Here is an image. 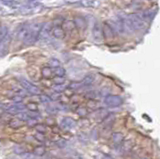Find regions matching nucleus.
Returning <instances> with one entry per match:
<instances>
[{
  "label": "nucleus",
  "mask_w": 160,
  "mask_h": 159,
  "mask_svg": "<svg viewBox=\"0 0 160 159\" xmlns=\"http://www.w3.org/2000/svg\"><path fill=\"white\" fill-rule=\"evenodd\" d=\"M125 25L131 30H141L145 28L146 20L141 14H130L126 17Z\"/></svg>",
  "instance_id": "f257e3e1"
},
{
  "label": "nucleus",
  "mask_w": 160,
  "mask_h": 159,
  "mask_svg": "<svg viewBox=\"0 0 160 159\" xmlns=\"http://www.w3.org/2000/svg\"><path fill=\"white\" fill-rule=\"evenodd\" d=\"M42 24L39 23V22H34V23H30V29H29V34L27 40L25 41L24 44L26 45H31L34 44L37 41L40 37V33H41L42 30Z\"/></svg>",
  "instance_id": "f03ea898"
},
{
  "label": "nucleus",
  "mask_w": 160,
  "mask_h": 159,
  "mask_svg": "<svg viewBox=\"0 0 160 159\" xmlns=\"http://www.w3.org/2000/svg\"><path fill=\"white\" fill-rule=\"evenodd\" d=\"M122 102H123L122 98L118 96V95L109 94L104 97V104L109 107H118L120 105H122Z\"/></svg>",
  "instance_id": "7ed1b4c3"
},
{
  "label": "nucleus",
  "mask_w": 160,
  "mask_h": 159,
  "mask_svg": "<svg viewBox=\"0 0 160 159\" xmlns=\"http://www.w3.org/2000/svg\"><path fill=\"white\" fill-rule=\"evenodd\" d=\"M29 29H30V23H23L22 25H20L18 27V29H17V33H16L18 40L25 43L29 34Z\"/></svg>",
  "instance_id": "20e7f679"
},
{
  "label": "nucleus",
  "mask_w": 160,
  "mask_h": 159,
  "mask_svg": "<svg viewBox=\"0 0 160 159\" xmlns=\"http://www.w3.org/2000/svg\"><path fill=\"white\" fill-rule=\"evenodd\" d=\"M20 84H21V87L23 88L25 91H27L33 95H37L40 94V89L37 87L36 85H34L33 83H31L30 81L26 80V79H20Z\"/></svg>",
  "instance_id": "39448f33"
},
{
  "label": "nucleus",
  "mask_w": 160,
  "mask_h": 159,
  "mask_svg": "<svg viewBox=\"0 0 160 159\" xmlns=\"http://www.w3.org/2000/svg\"><path fill=\"white\" fill-rule=\"evenodd\" d=\"M26 106H24L21 102L20 103H14V104H9V105H5L4 109L10 114H20L25 109Z\"/></svg>",
  "instance_id": "423d86ee"
},
{
  "label": "nucleus",
  "mask_w": 160,
  "mask_h": 159,
  "mask_svg": "<svg viewBox=\"0 0 160 159\" xmlns=\"http://www.w3.org/2000/svg\"><path fill=\"white\" fill-rule=\"evenodd\" d=\"M60 126H61V128L64 130H71L76 126V122H75V120L71 117H63L61 119Z\"/></svg>",
  "instance_id": "0eeeda50"
},
{
  "label": "nucleus",
  "mask_w": 160,
  "mask_h": 159,
  "mask_svg": "<svg viewBox=\"0 0 160 159\" xmlns=\"http://www.w3.org/2000/svg\"><path fill=\"white\" fill-rule=\"evenodd\" d=\"M92 36L96 42H101L103 40V30L98 23H95L92 28Z\"/></svg>",
  "instance_id": "6e6552de"
},
{
  "label": "nucleus",
  "mask_w": 160,
  "mask_h": 159,
  "mask_svg": "<svg viewBox=\"0 0 160 159\" xmlns=\"http://www.w3.org/2000/svg\"><path fill=\"white\" fill-rule=\"evenodd\" d=\"M51 33L57 39H63L65 37V31L60 26H55L54 28H52Z\"/></svg>",
  "instance_id": "1a4fd4ad"
},
{
  "label": "nucleus",
  "mask_w": 160,
  "mask_h": 159,
  "mask_svg": "<svg viewBox=\"0 0 160 159\" xmlns=\"http://www.w3.org/2000/svg\"><path fill=\"white\" fill-rule=\"evenodd\" d=\"M74 23H75V26L77 27L78 29L80 30H84L86 28V21L84 19L83 17L81 16H76L74 18Z\"/></svg>",
  "instance_id": "9d476101"
},
{
  "label": "nucleus",
  "mask_w": 160,
  "mask_h": 159,
  "mask_svg": "<svg viewBox=\"0 0 160 159\" xmlns=\"http://www.w3.org/2000/svg\"><path fill=\"white\" fill-rule=\"evenodd\" d=\"M50 31H52V27L49 23H46L42 26L41 33H40V37L42 39H46L50 34Z\"/></svg>",
  "instance_id": "9b49d317"
},
{
  "label": "nucleus",
  "mask_w": 160,
  "mask_h": 159,
  "mask_svg": "<svg viewBox=\"0 0 160 159\" xmlns=\"http://www.w3.org/2000/svg\"><path fill=\"white\" fill-rule=\"evenodd\" d=\"M9 43H10V35L8 33L6 35V37L3 39V41L0 43V54L4 53L7 50L8 46H9Z\"/></svg>",
  "instance_id": "f8f14e48"
},
{
  "label": "nucleus",
  "mask_w": 160,
  "mask_h": 159,
  "mask_svg": "<svg viewBox=\"0 0 160 159\" xmlns=\"http://www.w3.org/2000/svg\"><path fill=\"white\" fill-rule=\"evenodd\" d=\"M103 33L105 35V38L106 39H112L113 36H114V30L112 29L109 24H105L104 25V28H103Z\"/></svg>",
  "instance_id": "ddd939ff"
},
{
  "label": "nucleus",
  "mask_w": 160,
  "mask_h": 159,
  "mask_svg": "<svg viewBox=\"0 0 160 159\" xmlns=\"http://www.w3.org/2000/svg\"><path fill=\"white\" fill-rule=\"evenodd\" d=\"M23 125H24V121L20 119V118H15V119H12L9 122V127H11L13 129H19Z\"/></svg>",
  "instance_id": "4468645a"
},
{
  "label": "nucleus",
  "mask_w": 160,
  "mask_h": 159,
  "mask_svg": "<svg viewBox=\"0 0 160 159\" xmlns=\"http://www.w3.org/2000/svg\"><path fill=\"white\" fill-rule=\"evenodd\" d=\"M75 23L74 21L72 20H66L63 22V25H62V28L64 29L65 32H71V31H73L74 28H75Z\"/></svg>",
  "instance_id": "2eb2a0df"
},
{
  "label": "nucleus",
  "mask_w": 160,
  "mask_h": 159,
  "mask_svg": "<svg viewBox=\"0 0 160 159\" xmlns=\"http://www.w3.org/2000/svg\"><path fill=\"white\" fill-rule=\"evenodd\" d=\"M93 81H94V76L93 75H87L83 78V80L81 81L82 83V86L83 87H87V86H89L93 83Z\"/></svg>",
  "instance_id": "dca6fc26"
},
{
  "label": "nucleus",
  "mask_w": 160,
  "mask_h": 159,
  "mask_svg": "<svg viewBox=\"0 0 160 159\" xmlns=\"http://www.w3.org/2000/svg\"><path fill=\"white\" fill-rule=\"evenodd\" d=\"M41 75L42 77H44V78H51L52 75H53V71L50 67H43L42 70H41Z\"/></svg>",
  "instance_id": "f3484780"
},
{
  "label": "nucleus",
  "mask_w": 160,
  "mask_h": 159,
  "mask_svg": "<svg viewBox=\"0 0 160 159\" xmlns=\"http://www.w3.org/2000/svg\"><path fill=\"white\" fill-rule=\"evenodd\" d=\"M122 139H123V135L119 132H116L112 135V141L114 144H120L122 142Z\"/></svg>",
  "instance_id": "a211bd4d"
},
{
  "label": "nucleus",
  "mask_w": 160,
  "mask_h": 159,
  "mask_svg": "<svg viewBox=\"0 0 160 159\" xmlns=\"http://www.w3.org/2000/svg\"><path fill=\"white\" fill-rule=\"evenodd\" d=\"M8 28L7 26H0V43L3 41V39L6 37V35L8 34Z\"/></svg>",
  "instance_id": "6ab92c4d"
},
{
  "label": "nucleus",
  "mask_w": 160,
  "mask_h": 159,
  "mask_svg": "<svg viewBox=\"0 0 160 159\" xmlns=\"http://www.w3.org/2000/svg\"><path fill=\"white\" fill-rule=\"evenodd\" d=\"M54 74L57 77H62V78H63L66 74V71L63 67H58V68H55L54 69Z\"/></svg>",
  "instance_id": "aec40b11"
},
{
  "label": "nucleus",
  "mask_w": 160,
  "mask_h": 159,
  "mask_svg": "<svg viewBox=\"0 0 160 159\" xmlns=\"http://www.w3.org/2000/svg\"><path fill=\"white\" fill-rule=\"evenodd\" d=\"M76 113L79 115V116H86L88 114V110L85 108V107H83V106H79L77 109H76Z\"/></svg>",
  "instance_id": "412c9836"
},
{
  "label": "nucleus",
  "mask_w": 160,
  "mask_h": 159,
  "mask_svg": "<svg viewBox=\"0 0 160 159\" xmlns=\"http://www.w3.org/2000/svg\"><path fill=\"white\" fill-rule=\"evenodd\" d=\"M49 65L55 69V68L61 67V63H60V61L58 60V59H56V58H51L50 60H49Z\"/></svg>",
  "instance_id": "4be33fe9"
},
{
  "label": "nucleus",
  "mask_w": 160,
  "mask_h": 159,
  "mask_svg": "<svg viewBox=\"0 0 160 159\" xmlns=\"http://www.w3.org/2000/svg\"><path fill=\"white\" fill-rule=\"evenodd\" d=\"M99 93L98 91H95V90H92V91H89L86 94V97L87 98H90V99H96V98H99Z\"/></svg>",
  "instance_id": "5701e85b"
},
{
  "label": "nucleus",
  "mask_w": 160,
  "mask_h": 159,
  "mask_svg": "<svg viewBox=\"0 0 160 159\" xmlns=\"http://www.w3.org/2000/svg\"><path fill=\"white\" fill-rule=\"evenodd\" d=\"M52 89L54 90L55 92L60 93V92H62V91H64V90H65L66 88H65V86H64L63 84H55V85L52 87Z\"/></svg>",
  "instance_id": "b1692460"
},
{
  "label": "nucleus",
  "mask_w": 160,
  "mask_h": 159,
  "mask_svg": "<svg viewBox=\"0 0 160 159\" xmlns=\"http://www.w3.org/2000/svg\"><path fill=\"white\" fill-rule=\"evenodd\" d=\"M34 153L36 154V155H43L44 153H45V148H44L42 145H40V146H37L35 147L34 149Z\"/></svg>",
  "instance_id": "393cba45"
},
{
  "label": "nucleus",
  "mask_w": 160,
  "mask_h": 159,
  "mask_svg": "<svg viewBox=\"0 0 160 159\" xmlns=\"http://www.w3.org/2000/svg\"><path fill=\"white\" fill-rule=\"evenodd\" d=\"M26 108H27L30 112H37L38 111V106L35 103H28L27 105H26Z\"/></svg>",
  "instance_id": "a878e982"
},
{
  "label": "nucleus",
  "mask_w": 160,
  "mask_h": 159,
  "mask_svg": "<svg viewBox=\"0 0 160 159\" xmlns=\"http://www.w3.org/2000/svg\"><path fill=\"white\" fill-rule=\"evenodd\" d=\"M35 129H36V131H37L38 133H41V134L46 133V131H47L46 127L44 126V125H42V124H38V125H36V126H35Z\"/></svg>",
  "instance_id": "bb28decb"
},
{
  "label": "nucleus",
  "mask_w": 160,
  "mask_h": 159,
  "mask_svg": "<svg viewBox=\"0 0 160 159\" xmlns=\"http://www.w3.org/2000/svg\"><path fill=\"white\" fill-rule=\"evenodd\" d=\"M40 101H41L42 103H44V104H49V102H50V98L48 97V96H46V95H41V96H40Z\"/></svg>",
  "instance_id": "cd10ccee"
},
{
  "label": "nucleus",
  "mask_w": 160,
  "mask_h": 159,
  "mask_svg": "<svg viewBox=\"0 0 160 159\" xmlns=\"http://www.w3.org/2000/svg\"><path fill=\"white\" fill-rule=\"evenodd\" d=\"M81 86H82V83H81V82H73V83L70 84L69 87H70L71 89L75 90V89H79L80 87H81Z\"/></svg>",
  "instance_id": "c85d7f7f"
},
{
  "label": "nucleus",
  "mask_w": 160,
  "mask_h": 159,
  "mask_svg": "<svg viewBox=\"0 0 160 159\" xmlns=\"http://www.w3.org/2000/svg\"><path fill=\"white\" fill-rule=\"evenodd\" d=\"M14 151L16 152V154H23L25 152L24 147L22 146H15L14 147Z\"/></svg>",
  "instance_id": "c756f323"
},
{
  "label": "nucleus",
  "mask_w": 160,
  "mask_h": 159,
  "mask_svg": "<svg viewBox=\"0 0 160 159\" xmlns=\"http://www.w3.org/2000/svg\"><path fill=\"white\" fill-rule=\"evenodd\" d=\"M35 139L38 140V141H40V142H43L44 140H45V138H44L43 134H41V133H37L36 135H35Z\"/></svg>",
  "instance_id": "7c9ffc66"
},
{
  "label": "nucleus",
  "mask_w": 160,
  "mask_h": 159,
  "mask_svg": "<svg viewBox=\"0 0 160 159\" xmlns=\"http://www.w3.org/2000/svg\"><path fill=\"white\" fill-rule=\"evenodd\" d=\"M71 158H72V159H84L83 156L81 155V154H79V153H74V154H72Z\"/></svg>",
  "instance_id": "2f4dec72"
},
{
  "label": "nucleus",
  "mask_w": 160,
  "mask_h": 159,
  "mask_svg": "<svg viewBox=\"0 0 160 159\" xmlns=\"http://www.w3.org/2000/svg\"><path fill=\"white\" fill-rule=\"evenodd\" d=\"M54 82L55 84H63V79H62V77H57L54 79Z\"/></svg>",
  "instance_id": "473e14b6"
}]
</instances>
